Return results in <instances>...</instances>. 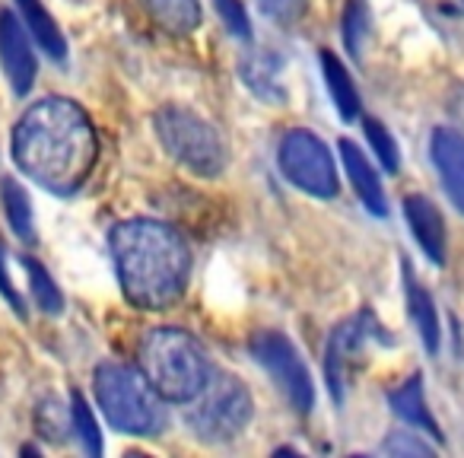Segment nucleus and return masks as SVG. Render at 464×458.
<instances>
[{"label":"nucleus","mask_w":464,"mask_h":458,"mask_svg":"<svg viewBox=\"0 0 464 458\" xmlns=\"http://www.w3.org/2000/svg\"><path fill=\"white\" fill-rule=\"evenodd\" d=\"M99 137L90 115L71 99H42L16 122L14 160L54 194H73L92 172Z\"/></svg>","instance_id":"nucleus-1"},{"label":"nucleus","mask_w":464,"mask_h":458,"mask_svg":"<svg viewBox=\"0 0 464 458\" xmlns=\"http://www.w3.org/2000/svg\"><path fill=\"white\" fill-rule=\"evenodd\" d=\"M111 255L124 297L140 309H166L185 293L191 255L172 226L128 219L111 233Z\"/></svg>","instance_id":"nucleus-2"},{"label":"nucleus","mask_w":464,"mask_h":458,"mask_svg":"<svg viewBox=\"0 0 464 458\" xmlns=\"http://www.w3.org/2000/svg\"><path fill=\"white\" fill-rule=\"evenodd\" d=\"M140 369L169 401H194L210 382V360L188 331L156 328L140 341Z\"/></svg>","instance_id":"nucleus-3"},{"label":"nucleus","mask_w":464,"mask_h":458,"mask_svg":"<svg viewBox=\"0 0 464 458\" xmlns=\"http://www.w3.org/2000/svg\"><path fill=\"white\" fill-rule=\"evenodd\" d=\"M96 398L109 424L134 436H153L162 430L160 392L150 385L147 375L121 363H105L96 369Z\"/></svg>","instance_id":"nucleus-4"},{"label":"nucleus","mask_w":464,"mask_h":458,"mask_svg":"<svg viewBox=\"0 0 464 458\" xmlns=\"http://www.w3.org/2000/svg\"><path fill=\"white\" fill-rule=\"evenodd\" d=\"M156 134H160L162 147L185 162L191 172L198 175H219L226 166V150L219 143L217 131L194 112L181 109V105H166L156 112Z\"/></svg>","instance_id":"nucleus-5"},{"label":"nucleus","mask_w":464,"mask_h":458,"mask_svg":"<svg viewBox=\"0 0 464 458\" xmlns=\"http://www.w3.org/2000/svg\"><path fill=\"white\" fill-rule=\"evenodd\" d=\"M252 420V395L236 375H213L204 392L188 407V424L200 439L223 443L242 433Z\"/></svg>","instance_id":"nucleus-6"},{"label":"nucleus","mask_w":464,"mask_h":458,"mask_svg":"<svg viewBox=\"0 0 464 458\" xmlns=\"http://www.w3.org/2000/svg\"><path fill=\"white\" fill-rule=\"evenodd\" d=\"M280 169L303 191L315 198H334L337 194V169L328 147L309 131H290L280 141Z\"/></svg>","instance_id":"nucleus-7"},{"label":"nucleus","mask_w":464,"mask_h":458,"mask_svg":"<svg viewBox=\"0 0 464 458\" xmlns=\"http://www.w3.org/2000/svg\"><path fill=\"white\" fill-rule=\"evenodd\" d=\"M252 354L271 373V379L284 388L290 404L299 414H309L312 404H315V385H312L309 369H305L303 356L293 347L290 337L280 335V331H265V335H258L252 341Z\"/></svg>","instance_id":"nucleus-8"},{"label":"nucleus","mask_w":464,"mask_h":458,"mask_svg":"<svg viewBox=\"0 0 464 458\" xmlns=\"http://www.w3.org/2000/svg\"><path fill=\"white\" fill-rule=\"evenodd\" d=\"M379 325L369 312H360V316L347 318L343 325H337L334 335L328 341V354H324V373H328V385L331 395L337 401H343V392H347V382L353 375V366L360 360L362 347H366L369 337L379 335Z\"/></svg>","instance_id":"nucleus-9"},{"label":"nucleus","mask_w":464,"mask_h":458,"mask_svg":"<svg viewBox=\"0 0 464 458\" xmlns=\"http://www.w3.org/2000/svg\"><path fill=\"white\" fill-rule=\"evenodd\" d=\"M0 64L16 96H26L35 83V54L26 29L10 10H0Z\"/></svg>","instance_id":"nucleus-10"},{"label":"nucleus","mask_w":464,"mask_h":458,"mask_svg":"<svg viewBox=\"0 0 464 458\" xmlns=\"http://www.w3.org/2000/svg\"><path fill=\"white\" fill-rule=\"evenodd\" d=\"M404 217H407V223H411L413 239H417L420 248L430 255V261L442 265L445 261V223H442V213L436 210V204H432L430 198H423V194H411V198L404 200Z\"/></svg>","instance_id":"nucleus-11"},{"label":"nucleus","mask_w":464,"mask_h":458,"mask_svg":"<svg viewBox=\"0 0 464 458\" xmlns=\"http://www.w3.org/2000/svg\"><path fill=\"white\" fill-rule=\"evenodd\" d=\"M432 162H436L442 185L455 207L464 213V134L439 128L432 134Z\"/></svg>","instance_id":"nucleus-12"},{"label":"nucleus","mask_w":464,"mask_h":458,"mask_svg":"<svg viewBox=\"0 0 464 458\" xmlns=\"http://www.w3.org/2000/svg\"><path fill=\"white\" fill-rule=\"evenodd\" d=\"M341 156H343V166H347V175H350V181H353L356 194H360V200L366 204V210L375 213V217H385L388 213L385 191H382V181H379V175H375L372 162L366 160V153H362L353 141H341Z\"/></svg>","instance_id":"nucleus-13"},{"label":"nucleus","mask_w":464,"mask_h":458,"mask_svg":"<svg viewBox=\"0 0 464 458\" xmlns=\"http://www.w3.org/2000/svg\"><path fill=\"white\" fill-rule=\"evenodd\" d=\"M392 407L394 414H398L401 420H407L411 426H417V430H426L430 436L442 439V433H439L436 420H432L430 407H426V398H423V379L420 375H413V379H407L404 385L398 388V392H392Z\"/></svg>","instance_id":"nucleus-14"},{"label":"nucleus","mask_w":464,"mask_h":458,"mask_svg":"<svg viewBox=\"0 0 464 458\" xmlns=\"http://www.w3.org/2000/svg\"><path fill=\"white\" fill-rule=\"evenodd\" d=\"M404 287H407V306H411V318L417 325L420 337H423L426 350L436 354L439 350V316L436 306H432L430 293L417 284V278L411 274V265H404Z\"/></svg>","instance_id":"nucleus-15"},{"label":"nucleus","mask_w":464,"mask_h":458,"mask_svg":"<svg viewBox=\"0 0 464 458\" xmlns=\"http://www.w3.org/2000/svg\"><path fill=\"white\" fill-rule=\"evenodd\" d=\"M16 7H20V14H23V26L35 35V42H39L54 61H64L67 42H64V35H61L58 23L48 16V10L42 7L39 0H16Z\"/></svg>","instance_id":"nucleus-16"},{"label":"nucleus","mask_w":464,"mask_h":458,"mask_svg":"<svg viewBox=\"0 0 464 458\" xmlns=\"http://www.w3.org/2000/svg\"><path fill=\"white\" fill-rule=\"evenodd\" d=\"M322 71H324V83H328V93H331V99H334L341 118L353 122V118L360 115V93H356L347 67L337 61V54L322 52Z\"/></svg>","instance_id":"nucleus-17"},{"label":"nucleus","mask_w":464,"mask_h":458,"mask_svg":"<svg viewBox=\"0 0 464 458\" xmlns=\"http://www.w3.org/2000/svg\"><path fill=\"white\" fill-rule=\"evenodd\" d=\"M147 10L172 33H191L200 23V4L198 0H143Z\"/></svg>","instance_id":"nucleus-18"},{"label":"nucleus","mask_w":464,"mask_h":458,"mask_svg":"<svg viewBox=\"0 0 464 458\" xmlns=\"http://www.w3.org/2000/svg\"><path fill=\"white\" fill-rule=\"evenodd\" d=\"M0 191H4V207H7V217H10V223H14V229H16V233H20L26 242H35L33 207H29L26 191H23V188L16 185V179H4Z\"/></svg>","instance_id":"nucleus-19"},{"label":"nucleus","mask_w":464,"mask_h":458,"mask_svg":"<svg viewBox=\"0 0 464 458\" xmlns=\"http://www.w3.org/2000/svg\"><path fill=\"white\" fill-rule=\"evenodd\" d=\"M71 420H73V433H77L80 445L86 449V455H99L102 452V436H99V424L92 417L90 404L80 392L71 395Z\"/></svg>","instance_id":"nucleus-20"},{"label":"nucleus","mask_w":464,"mask_h":458,"mask_svg":"<svg viewBox=\"0 0 464 458\" xmlns=\"http://www.w3.org/2000/svg\"><path fill=\"white\" fill-rule=\"evenodd\" d=\"M23 265H26V271H29V290H33L35 303H39L45 312H61L64 297H61V290L54 287L52 274H48L45 268H42L39 261H33V258H23Z\"/></svg>","instance_id":"nucleus-21"},{"label":"nucleus","mask_w":464,"mask_h":458,"mask_svg":"<svg viewBox=\"0 0 464 458\" xmlns=\"http://www.w3.org/2000/svg\"><path fill=\"white\" fill-rule=\"evenodd\" d=\"M369 33V10L366 0H350L347 14H343V42H347L350 54H360L362 35Z\"/></svg>","instance_id":"nucleus-22"},{"label":"nucleus","mask_w":464,"mask_h":458,"mask_svg":"<svg viewBox=\"0 0 464 458\" xmlns=\"http://www.w3.org/2000/svg\"><path fill=\"white\" fill-rule=\"evenodd\" d=\"M366 137L369 143H372V150L379 153L382 166L388 169V172H398V143L392 141V134L385 131V124L375 122V118H366Z\"/></svg>","instance_id":"nucleus-23"},{"label":"nucleus","mask_w":464,"mask_h":458,"mask_svg":"<svg viewBox=\"0 0 464 458\" xmlns=\"http://www.w3.org/2000/svg\"><path fill=\"white\" fill-rule=\"evenodd\" d=\"M217 4V14L219 20L229 26L232 35H239V39H252V29H248V14L242 7L239 0H213Z\"/></svg>","instance_id":"nucleus-24"},{"label":"nucleus","mask_w":464,"mask_h":458,"mask_svg":"<svg viewBox=\"0 0 464 458\" xmlns=\"http://www.w3.org/2000/svg\"><path fill=\"white\" fill-rule=\"evenodd\" d=\"M274 61H252V67H246V80L248 86H252L255 93H261L265 99H280V90L277 83H274Z\"/></svg>","instance_id":"nucleus-25"},{"label":"nucleus","mask_w":464,"mask_h":458,"mask_svg":"<svg viewBox=\"0 0 464 458\" xmlns=\"http://www.w3.org/2000/svg\"><path fill=\"white\" fill-rule=\"evenodd\" d=\"M261 10L280 23H296L305 14V0H258Z\"/></svg>","instance_id":"nucleus-26"},{"label":"nucleus","mask_w":464,"mask_h":458,"mask_svg":"<svg viewBox=\"0 0 464 458\" xmlns=\"http://www.w3.org/2000/svg\"><path fill=\"white\" fill-rule=\"evenodd\" d=\"M385 452H392V455H432L430 445L407 436V433H394V436L385 443Z\"/></svg>","instance_id":"nucleus-27"},{"label":"nucleus","mask_w":464,"mask_h":458,"mask_svg":"<svg viewBox=\"0 0 464 458\" xmlns=\"http://www.w3.org/2000/svg\"><path fill=\"white\" fill-rule=\"evenodd\" d=\"M0 293L10 299V306H14L16 316H26V306H23V297L16 293L14 280H10L7 274V248H4V239H0Z\"/></svg>","instance_id":"nucleus-28"}]
</instances>
